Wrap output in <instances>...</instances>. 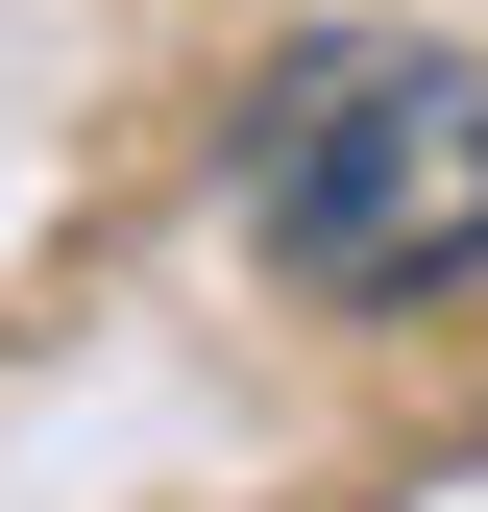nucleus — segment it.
Returning <instances> with one entry per match:
<instances>
[{
	"mask_svg": "<svg viewBox=\"0 0 488 512\" xmlns=\"http://www.w3.org/2000/svg\"><path fill=\"white\" fill-rule=\"evenodd\" d=\"M244 244L293 293H440L488 269V74L415 25H318L269 98H244Z\"/></svg>",
	"mask_w": 488,
	"mask_h": 512,
	"instance_id": "obj_1",
	"label": "nucleus"
}]
</instances>
